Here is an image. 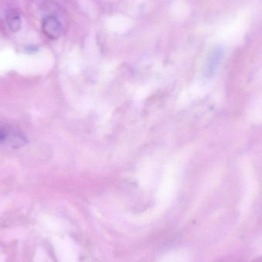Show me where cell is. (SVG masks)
Listing matches in <instances>:
<instances>
[{
	"label": "cell",
	"mask_w": 262,
	"mask_h": 262,
	"mask_svg": "<svg viewBox=\"0 0 262 262\" xmlns=\"http://www.w3.org/2000/svg\"><path fill=\"white\" fill-rule=\"evenodd\" d=\"M42 32L46 37L51 39L59 38L62 33V26L59 20L55 16H47L43 19L41 24Z\"/></svg>",
	"instance_id": "obj_1"
},
{
	"label": "cell",
	"mask_w": 262,
	"mask_h": 262,
	"mask_svg": "<svg viewBox=\"0 0 262 262\" xmlns=\"http://www.w3.org/2000/svg\"><path fill=\"white\" fill-rule=\"evenodd\" d=\"M0 142H8L14 147L25 144V138L17 131L9 130L6 127H0Z\"/></svg>",
	"instance_id": "obj_2"
},
{
	"label": "cell",
	"mask_w": 262,
	"mask_h": 262,
	"mask_svg": "<svg viewBox=\"0 0 262 262\" xmlns=\"http://www.w3.org/2000/svg\"><path fill=\"white\" fill-rule=\"evenodd\" d=\"M6 23L12 32H17L21 28V18L16 10H9L6 14Z\"/></svg>",
	"instance_id": "obj_3"
}]
</instances>
